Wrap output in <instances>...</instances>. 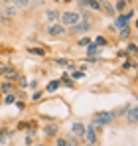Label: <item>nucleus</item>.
I'll list each match as a JSON object with an SVG mask.
<instances>
[{
	"label": "nucleus",
	"instance_id": "f257e3e1",
	"mask_svg": "<svg viewBox=\"0 0 138 146\" xmlns=\"http://www.w3.org/2000/svg\"><path fill=\"white\" fill-rule=\"evenodd\" d=\"M115 111H99V113H95L93 115V121L91 124L95 126V130L99 132L103 126H109V124H113L115 122Z\"/></svg>",
	"mask_w": 138,
	"mask_h": 146
},
{
	"label": "nucleus",
	"instance_id": "f03ea898",
	"mask_svg": "<svg viewBox=\"0 0 138 146\" xmlns=\"http://www.w3.org/2000/svg\"><path fill=\"white\" fill-rule=\"evenodd\" d=\"M81 22V14L79 12H73V10H67V12H63L61 16H59V24L65 26V28H73L75 24H79Z\"/></svg>",
	"mask_w": 138,
	"mask_h": 146
},
{
	"label": "nucleus",
	"instance_id": "7ed1b4c3",
	"mask_svg": "<svg viewBox=\"0 0 138 146\" xmlns=\"http://www.w3.org/2000/svg\"><path fill=\"white\" fill-rule=\"evenodd\" d=\"M130 18H134V10H128L126 14H118L115 18V28L118 32L124 30V28H128L130 26Z\"/></svg>",
	"mask_w": 138,
	"mask_h": 146
},
{
	"label": "nucleus",
	"instance_id": "20e7f679",
	"mask_svg": "<svg viewBox=\"0 0 138 146\" xmlns=\"http://www.w3.org/2000/svg\"><path fill=\"white\" fill-rule=\"evenodd\" d=\"M83 138L87 140V144H97V140H99V132L95 130V126L89 124V126H85V134H83Z\"/></svg>",
	"mask_w": 138,
	"mask_h": 146
},
{
	"label": "nucleus",
	"instance_id": "39448f33",
	"mask_svg": "<svg viewBox=\"0 0 138 146\" xmlns=\"http://www.w3.org/2000/svg\"><path fill=\"white\" fill-rule=\"evenodd\" d=\"M67 30H65V26H61L59 22L57 24H49L47 26V34L49 36H53V38H57V36H63Z\"/></svg>",
	"mask_w": 138,
	"mask_h": 146
},
{
	"label": "nucleus",
	"instance_id": "423d86ee",
	"mask_svg": "<svg viewBox=\"0 0 138 146\" xmlns=\"http://www.w3.org/2000/svg\"><path fill=\"white\" fill-rule=\"evenodd\" d=\"M89 30H91V20H81L79 24H75L71 28V32H75V34H85Z\"/></svg>",
	"mask_w": 138,
	"mask_h": 146
},
{
	"label": "nucleus",
	"instance_id": "0eeeda50",
	"mask_svg": "<svg viewBox=\"0 0 138 146\" xmlns=\"http://www.w3.org/2000/svg\"><path fill=\"white\" fill-rule=\"evenodd\" d=\"M57 132H59V126L53 124V122H49V124L44 126V136H46V138H55Z\"/></svg>",
	"mask_w": 138,
	"mask_h": 146
},
{
	"label": "nucleus",
	"instance_id": "6e6552de",
	"mask_svg": "<svg viewBox=\"0 0 138 146\" xmlns=\"http://www.w3.org/2000/svg\"><path fill=\"white\" fill-rule=\"evenodd\" d=\"M59 16H61V12H59V10H55V8L46 10V20L49 22V24H57V22H59Z\"/></svg>",
	"mask_w": 138,
	"mask_h": 146
},
{
	"label": "nucleus",
	"instance_id": "1a4fd4ad",
	"mask_svg": "<svg viewBox=\"0 0 138 146\" xmlns=\"http://www.w3.org/2000/svg\"><path fill=\"white\" fill-rule=\"evenodd\" d=\"M71 132H73V138H75V136H77V138H83V134H85V124H83V122H73Z\"/></svg>",
	"mask_w": 138,
	"mask_h": 146
},
{
	"label": "nucleus",
	"instance_id": "9d476101",
	"mask_svg": "<svg viewBox=\"0 0 138 146\" xmlns=\"http://www.w3.org/2000/svg\"><path fill=\"white\" fill-rule=\"evenodd\" d=\"M126 121H128V124H136V122H138V109H136V105H132V107L128 109V113H126Z\"/></svg>",
	"mask_w": 138,
	"mask_h": 146
},
{
	"label": "nucleus",
	"instance_id": "9b49d317",
	"mask_svg": "<svg viewBox=\"0 0 138 146\" xmlns=\"http://www.w3.org/2000/svg\"><path fill=\"white\" fill-rule=\"evenodd\" d=\"M18 14V8L14 6V4H8L6 8H2V18H6V20H10L12 16H16Z\"/></svg>",
	"mask_w": 138,
	"mask_h": 146
},
{
	"label": "nucleus",
	"instance_id": "f8f14e48",
	"mask_svg": "<svg viewBox=\"0 0 138 146\" xmlns=\"http://www.w3.org/2000/svg\"><path fill=\"white\" fill-rule=\"evenodd\" d=\"M0 91H2V93H6V95H12V93L16 91V85H14V83H10V81H4V83L0 85Z\"/></svg>",
	"mask_w": 138,
	"mask_h": 146
},
{
	"label": "nucleus",
	"instance_id": "ddd939ff",
	"mask_svg": "<svg viewBox=\"0 0 138 146\" xmlns=\"http://www.w3.org/2000/svg\"><path fill=\"white\" fill-rule=\"evenodd\" d=\"M101 10H105L109 16H116L115 12V6H113V2H101Z\"/></svg>",
	"mask_w": 138,
	"mask_h": 146
},
{
	"label": "nucleus",
	"instance_id": "4468645a",
	"mask_svg": "<svg viewBox=\"0 0 138 146\" xmlns=\"http://www.w3.org/2000/svg\"><path fill=\"white\" fill-rule=\"evenodd\" d=\"M113 6H115V12H116V14H124V8L128 6V2H126V0H118V2H115Z\"/></svg>",
	"mask_w": 138,
	"mask_h": 146
},
{
	"label": "nucleus",
	"instance_id": "2eb2a0df",
	"mask_svg": "<svg viewBox=\"0 0 138 146\" xmlns=\"http://www.w3.org/2000/svg\"><path fill=\"white\" fill-rule=\"evenodd\" d=\"M59 87H61V83H59V79H55V81H49V83H47L46 91H47V93H55Z\"/></svg>",
	"mask_w": 138,
	"mask_h": 146
},
{
	"label": "nucleus",
	"instance_id": "dca6fc26",
	"mask_svg": "<svg viewBox=\"0 0 138 146\" xmlns=\"http://www.w3.org/2000/svg\"><path fill=\"white\" fill-rule=\"evenodd\" d=\"M93 44H95V46H97V48L101 49V48H105V46H107V44H109V40H107V38H105V36H97V38H95V40H93Z\"/></svg>",
	"mask_w": 138,
	"mask_h": 146
},
{
	"label": "nucleus",
	"instance_id": "f3484780",
	"mask_svg": "<svg viewBox=\"0 0 138 146\" xmlns=\"http://www.w3.org/2000/svg\"><path fill=\"white\" fill-rule=\"evenodd\" d=\"M28 53L30 55H38V57H44L46 55V49L44 48H28Z\"/></svg>",
	"mask_w": 138,
	"mask_h": 146
},
{
	"label": "nucleus",
	"instance_id": "a211bd4d",
	"mask_svg": "<svg viewBox=\"0 0 138 146\" xmlns=\"http://www.w3.org/2000/svg\"><path fill=\"white\" fill-rule=\"evenodd\" d=\"M99 51H101V49L97 48L93 42L89 44V46H87V55H89V57H95V55H99Z\"/></svg>",
	"mask_w": 138,
	"mask_h": 146
},
{
	"label": "nucleus",
	"instance_id": "6ab92c4d",
	"mask_svg": "<svg viewBox=\"0 0 138 146\" xmlns=\"http://www.w3.org/2000/svg\"><path fill=\"white\" fill-rule=\"evenodd\" d=\"M118 36H120V40H128V38H130V26H128V28H124V30H120V32H118Z\"/></svg>",
	"mask_w": 138,
	"mask_h": 146
},
{
	"label": "nucleus",
	"instance_id": "aec40b11",
	"mask_svg": "<svg viewBox=\"0 0 138 146\" xmlns=\"http://www.w3.org/2000/svg\"><path fill=\"white\" fill-rule=\"evenodd\" d=\"M91 42H93L91 38H87V36H83V38H81V40L77 42V46H81V48H87V46H89Z\"/></svg>",
	"mask_w": 138,
	"mask_h": 146
},
{
	"label": "nucleus",
	"instance_id": "412c9836",
	"mask_svg": "<svg viewBox=\"0 0 138 146\" xmlns=\"http://www.w3.org/2000/svg\"><path fill=\"white\" fill-rule=\"evenodd\" d=\"M55 146H69V140L63 136H55Z\"/></svg>",
	"mask_w": 138,
	"mask_h": 146
},
{
	"label": "nucleus",
	"instance_id": "4be33fe9",
	"mask_svg": "<svg viewBox=\"0 0 138 146\" xmlns=\"http://www.w3.org/2000/svg\"><path fill=\"white\" fill-rule=\"evenodd\" d=\"M59 83H61V85H65V87H69V89H73V87H75V83H73L71 79H67V77H61V79H59Z\"/></svg>",
	"mask_w": 138,
	"mask_h": 146
},
{
	"label": "nucleus",
	"instance_id": "5701e85b",
	"mask_svg": "<svg viewBox=\"0 0 138 146\" xmlns=\"http://www.w3.org/2000/svg\"><path fill=\"white\" fill-rule=\"evenodd\" d=\"M89 8L95 10V12H99V10H101V2H99V0H89Z\"/></svg>",
	"mask_w": 138,
	"mask_h": 146
},
{
	"label": "nucleus",
	"instance_id": "b1692460",
	"mask_svg": "<svg viewBox=\"0 0 138 146\" xmlns=\"http://www.w3.org/2000/svg\"><path fill=\"white\" fill-rule=\"evenodd\" d=\"M4 103H6V105H14V103H16V93L6 95V97H4Z\"/></svg>",
	"mask_w": 138,
	"mask_h": 146
},
{
	"label": "nucleus",
	"instance_id": "393cba45",
	"mask_svg": "<svg viewBox=\"0 0 138 146\" xmlns=\"http://www.w3.org/2000/svg\"><path fill=\"white\" fill-rule=\"evenodd\" d=\"M16 71V69H14V67H8V65H6V67H0V75H10V73H14Z\"/></svg>",
	"mask_w": 138,
	"mask_h": 146
},
{
	"label": "nucleus",
	"instance_id": "a878e982",
	"mask_svg": "<svg viewBox=\"0 0 138 146\" xmlns=\"http://www.w3.org/2000/svg\"><path fill=\"white\" fill-rule=\"evenodd\" d=\"M128 53H130V55L136 53V44H128V46H126V55H128Z\"/></svg>",
	"mask_w": 138,
	"mask_h": 146
},
{
	"label": "nucleus",
	"instance_id": "bb28decb",
	"mask_svg": "<svg viewBox=\"0 0 138 146\" xmlns=\"http://www.w3.org/2000/svg\"><path fill=\"white\" fill-rule=\"evenodd\" d=\"M71 77H73V79H83V77H85V73H83V71H77V69H73V71H71Z\"/></svg>",
	"mask_w": 138,
	"mask_h": 146
},
{
	"label": "nucleus",
	"instance_id": "cd10ccee",
	"mask_svg": "<svg viewBox=\"0 0 138 146\" xmlns=\"http://www.w3.org/2000/svg\"><path fill=\"white\" fill-rule=\"evenodd\" d=\"M55 63H57V65H61V67H65V65H69V61L65 59V57H57V59H55Z\"/></svg>",
	"mask_w": 138,
	"mask_h": 146
},
{
	"label": "nucleus",
	"instance_id": "c85d7f7f",
	"mask_svg": "<svg viewBox=\"0 0 138 146\" xmlns=\"http://www.w3.org/2000/svg\"><path fill=\"white\" fill-rule=\"evenodd\" d=\"M134 67V63L130 61V59H124V63H122V69H132Z\"/></svg>",
	"mask_w": 138,
	"mask_h": 146
},
{
	"label": "nucleus",
	"instance_id": "c756f323",
	"mask_svg": "<svg viewBox=\"0 0 138 146\" xmlns=\"http://www.w3.org/2000/svg\"><path fill=\"white\" fill-rule=\"evenodd\" d=\"M24 142H26V144H28V146H32V144H34V136H32V134L28 132V136L24 138Z\"/></svg>",
	"mask_w": 138,
	"mask_h": 146
},
{
	"label": "nucleus",
	"instance_id": "7c9ffc66",
	"mask_svg": "<svg viewBox=\"0 0 138 146\" xmlns=\"http://www.w3.org/2000/svg\"><path fill=\"white\" fill-rule=\"evenodd\" d=\"M18 81H20V87H22V89H28V79H26V77H20Z\"/></svg>",
	"mask_w": 138,
	"mask_h": 146
},
{
	"label": "nucleus",
	"instance_id": "2f4dec72",
	"mask_svg": "<svg viewBox=\"0 0 138 146\" xmlns=\"http://www.w3.org/2000/svg\"><path fill=\"white\" fill-rule=\"evenodd\" d=\"M77 6H79V8H89V0H79Z\"/></svg>",
	"mask_w": 138,
	"mask_h": 146
},
{
	"label": "nucleus",
	"instance_id": "473e14b6",
	"mask_svg": "<svg viewBox=\"0 0 138 146\" xmlns=\"http://www.w3.org/2000/svg\"><path fill=\"white\" fill-rule=\"evenodd\" d=\"M14 105L18 107V111H24V109H26V103H24V101H16Z\"/></svg>",
	"mask_w": 138,
	"mask_h": 146
},
{
	"label": "nucleus",
	"instance_id": "72a5a7b5",
	"mask_svg": "<svg viewBox=\"0 0 138 146\" xmlns=\"http://www.w3.org/2000/svg\"><path fill=\"white\" fill-rule=\"evenodd\" d=\"M32 99H34V101H40V99H42V91H36V93L32 95Z\"/></svg>",
	"mask_w": 138,
	"mask_h": 146
},
{
	"label": "nucleus",
	"instance_id": "f704fd0d",
	"mask_svg": "<svg viewBox=\"0 0 138 146\" xmlns=\"http://www.w3.org/2000/svg\"><path fill=\"white\" fill-rule=\"evenodd\" d=\"M36 85H38L36 81H30V83H28V87H30V89H36Z\"/></svg>",
	"mask_w": 138,
	"mask_h": 146
},
{
	"label": "nucleus",
	"instance_id": "c9c22d12",
	"mask_svg": "<svg viewBox=\"0 0 138 146\" xmlns=\"http://www.w3.org/2000/svg\"><path fill=\"white\" fill-rule=\"evenodd\" d=\"M69 146H79V144H75V142H69Z\"/></svg>",
	"mask_w": 138,
	"mask_h": 146
},
{
	"label": "nucleus",
	"instance_id": "e433bc0d",
	"mask_svg": "<svg viewBox=\"0 0 138 146\" xmlns=\"http://www.w3.org/2000/svg\"><path fill=\"white\" fill-rule=\"evenodd\" d=\"M0 12H2V2H0Z\"/></svg>",
	"mask_w": 138,
	"mask_h": 146
},
{
	"label": "nucleus",
	"instance_id": "4c0bfd02",
	"mask_svg": "<svg viewBox=\"0 0 138 146\" xmlns=\"http://www.w3.org/2000/svg\"><path fill=\"white\" fill-rule=\"evenodd\" d=\"M85 146H93V144H85Z\"/></svg>",
	"mask_w": 138,
	"mask_h": 146
}]
</instances>
